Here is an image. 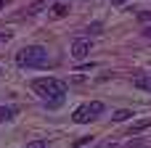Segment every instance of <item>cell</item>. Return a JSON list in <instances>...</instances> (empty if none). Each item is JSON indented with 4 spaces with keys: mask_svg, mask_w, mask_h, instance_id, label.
<instances>
[{
    "mask_svg": "<svg viewBox=\"0 0 151 148\" xmlns=\"http://www.w3.org/2000/svg\"><path fill=\"white\" fill-rule=\"evenodd\" d=\"M32 87H35V93H37L40 98H45V103H48L50 109L61 106V101H64V95H66V82L53 79V77L35 79V82H32Z\"/></svg>",
    "mask_w": 151,
    "mask_h": 148,
    "instance_id": "cell-1",
    "label": "cell"
},
{
    "mask_svg": "<svg viewBox=\"0 0 151 148\" xmlns=\"http://www.w3.org/2000/svg\"><path fill=\"white\" fill-rule=\"evenodd\" d=\"M16 64L19 66H27V69H37V66H45L48 64V50L42 45H27L16 53Z\"/></svg>",
    "mask_w": 151,
    "mask_h": 148,
    "instance_id": "cell-2",
    "label": "cell"
},
{
    "mask_svg": "<svg viewBox=\"0 0 151 148\" xmlns=\"http://www.w3.org/2000/svg\"><path fill=\"white\" fill-rule=\"evenodd\" d=\"M98 114H104V103H101V101H93V103H85V106H80V109L74 111V122H77V124H85V122L96 119Z\"/></svg>",
    "mask_w": 151,
    "mask_h": 148,
    "instance_id": "cell-3",
    "label": "cell"
},
{
    "mask_svg": "<svg viewBox=\"0 0 151 148\" xmlns=\"http://www.w3.org/2000/svg\"><path fill=\"white\" fill-rule=\"evenodd\" d=\"M88 56H90V40H85V37L74 40V45H72V58H74V61H85Z\"/></svg>",
    "mask_w": 151,
    "mask_h": 148,
    "instance_id": "cell-4",
    "label": "cell"
},
{
    "mask_svg": "<svg viewBox=\"0 0 151 148\" xmlns=\"http://www.w3.org/2000/svg\"><path fill=\"white\" fill-rule=\"evenodd\" d=\"M149 127H151V117L133 122V127H130V138H133V135H138V132H143V130H149Z\"/></svg>",
    "mask_w": 151,
    "mask_h": 148,
    "instance_id": "cell-5",
    "label": "cell"
},
{
    "mask_svg": "<svg viewBox=\"0 0 151 148\" xmlns=\"http://www.w3.org/2000/svg\"><path fill=\"white\" fill-rule=\"evenodd\" d=\"M138 90H149L151 93V74H146V77H135V82H133Z\"/></svg>",
    "mask_w": 151,
    "mask_h": 148,
    "instance_id": "cell-6",
    "label": "cell"
},
{
    "mask_svg": "<svg viewBox=\"0 0 151 148\" xmlns=\"http://www.w3.org/2000/svg\"><path fill=\"white\" fill-rule=\"evenodd\" d=\"M130 117H133V111L119 109V111H114V117H111V119H114V122H125V119H130Z\"/></svg>",
    "mask_w": 151,
    "mask_h": 148,
    "instance_id": "cell-7",
    "label": "cell"
},
{
    "mask_svg": "<svg viewBox=\"0 0 151 148\" xmlns=\"http://www.w3.org/2000/svg\"><path fill=\"white\" fill-rule=\"evenodd\" d=\"M8 119H13V109L0 106V122H8Z\"/></svg>",
    "mask_w": 151,
    "mask_h": 148,
    "instance_id": "cell-8",
    "label": "cell"
},
{
    "mask_svg": "<svg viewBox=\"0 0 151 148\" xmlns=\"http://www.w3.org/2000/svg\"><path fill=\"white\" fill-rule=\"evenodd\" d=\"M53 16H66V5L64 3H56L53 5Z\"/></svg>",
    "mask_w": 151,
    "mask_h": 148,
    "instance_id": "cell-9",
    "label": "cell"
},
{
    "mask_svg": "<svg viewBox=\"0 0 151 148\" xmlns=\"http://www.w3.org/2000/svg\"><path fill=\"white\" fill-rule=\"evenodd\" d=\"M101 29H104V26H101V21H93V24L88 26V32H90V34H101Z\"/></svg>",
    "mask_w": 151,
    "mask_h": 148,
    "instance_id": "cell-10",
    "label": "cell"
},
{
    "mask_svg": "<svg viewBox=\"0 0 151 148\" xmlns=\"http://www.w3.org/2000/svg\"><path fill=\"white\" fill-rule=\"evenodd\" d=\"M45 5H48V3H45V0H40V3H35V5H32L27 13H40V8H45Z\"/></svg>",
    "mask_w": 151,
    "mask_h": 148,
    "instance_id": "cell-11",
    "label": "cell"
},
{
    "mask_svg": "<svg viewBox=\"0 0 151 148\" xmlns=\"http://www.w3.org/2000/svg\"><path fill=\"white\" fill-rule=\"evenodd\" d=\"M27 148H48L45 140H32V143H27Z\"/></svg>",
    "mask_w": 151,
    "mask_h": 148,
    "instance_id": "cell-12",
    "label": "cell"
},
{
    "mask_svg": "<svg viewBox=\"0 0 151 148\" xmlns=\"http://www.w3.org/2000/svg\"><path fill=\"white\" fill-rule=\"evenodd\" d=\"M122 148H146V143L143 140H130L127 146H122Z\"/></svg>",
    "mask_w": 151,
    "mask_h": 148,
    "instance_id": "cell-13",
    "label": "cell"
},
{
    "mask_svg": "<svg viewBox=\"0 0 151 148\" xmlns=\"http://www.w3.org/2000/svg\"><path fill=\"white\" fill-rule=\"evenodd\" d=\"M138 19H141V21H151V11H141Z\"/></svg>",
    "mask_w": 151,
    "mask_h": 148,
    "instance_id": "cell-14",
    "label": "cell"
},
{
    "mask_svg": "<svg viewBox=\"0 0 151 148\" xmlns=\"http://www.w3.org/2000/svg\"><path fill=\"white\" fill-rule=\"evenodd\" d=\"M90 140H93V138H80V140H77V143H74V148H80V146H88V143H90Z\"/></svg>",
    "mask_w": 151,
    "mask_h": 148,
    "instance_id": "cell-15",
    "label": "cell"
},
{
    "mask_svg": "<svg viewBox=\"0 0 151 148\" xmlns=\"http://www.w3.org/2000/svg\"><path fill=\"white\" fill-rule=\"evenodd\" d=\"M8 40H11V34L8 32H0V42H8Z\"/></svg>",
    "mask_w": 151,
    "mask_h": 148,
    "instance_id": "cell-16",
    "label": "cell"
},
{
    "mask_svg": "<svg viewBox=\"0 0 151 148\" xmlns=\"http://www.w3.org/2000/svg\"><path fill=\"white\" fill-rule=\"evenodd\" d=\"M143 37H149V40H151V26H146V29H143Z\"/></svg>",
    "mask_w": 151,
    "mask_h": 148,
    "instance_id": "cell-17",
    "label": "cell"
},
{
    "mask_svg": "<svg viewBox=\"0 0 151 148\" xmlns=\"http://www.w3.org/2000/svg\"><path fill=\"white\" fill-rule=\"evenodd\" d=\"M127 0H111V5H125Z\"/></svg>",
    "mask_w": 151,
    "mask_h": 148,
    "instance_id": "cell-18",
    "label": "cell"
},
{
    "mask_svg": "<svg viewBox=\"0 0 151 148\" xmlns=\"http://www.w3.org/2000/svg\"><path fill=\"white\" fill-rule=\"evenodd\" d=\"M96 148H111V143H101V146H96Z\"/></svg>",
    "mask_w": 151,
    "mask_h": 148,
    "instance_id": "cell-19",
    "label": "cell"
},
{
    "mask_svg": "<svg viewBox=\"0 0 151 148\" xmlns=\"http://www.w3.org/2000/svg\"><path fill=\"white\" fill-rule=\"evenodd\" d=\"M3 8H5V0H0V11H3Z\"/></svg>",
    "mask_w": 151,
    "mask_h": 148,
    "instance_id": "cell-20",
    "label": "cell"
}]
</instances>
